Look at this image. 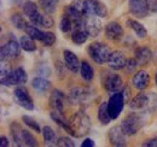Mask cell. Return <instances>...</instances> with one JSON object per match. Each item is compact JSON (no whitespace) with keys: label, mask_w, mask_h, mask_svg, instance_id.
I'll use <instances>...</instances> for the list:
<instances>
[{"label":"cell","mask_w":157,"mask_h":147,"mask_svg":"<svg viewBox=\"0 0 157 147\" xmlns=\"http://www.w3.org/2000/svg\"><path fill=\"white\" fill-rule=\"evenodd\" d=\"M91 130V119L85 112H76L69 118V124L67 131L75 136L81 138L83 135H87Z\"/></svg>","instance_id":"cell-1"},{"label":"cell","mask_w":157,"mask_h":147,"mask_svg":"<svg viewBox=\"0 0 157 147\" xmlns=\"http://www.w3.org/2000/svg\"><path fill=\"white\" fill-rule=\"evenodd\" d=\"M87 52L90 57L98 64H104L109 60V57L111 55V51L108 45L103 42H93L88 46Z\"/></svg>","instance_id":"cell-2"},{"label":"cell","mask_w":157,"mask_h":147,"mask_svg":"<svg viewBox=\"0 0 157 147\" xmlns=\"http://www.w3.org/2000/svg\"><path fill=\"white\" fill-rule=\"evenodd\" d=\"M101 82H103L105 91L109 94H115L117 92H121L123 88V81L117 74L106 73L101 77Z\"/></svg>","instance_id":"cell-3"},{"label":"cell","mask_w":157,"mask_h":147,"mask_svg":"<svg viewBox=\"0 0 157 147\" xmlns=\"http://www.w3.org/2000/svg\"><path fill=\"white\" fill-rule=\"evenodd\" d=\"M143 126V118L137 113H131L123 118L121 123V128L126 133V135H134L140 130Z\"/></svg>","instance_id":"cell-4"},{"label":"cell","mask_w":157,"mask_h":147,"mask_svg":"<svg viewBox=\"0 0 157 147\" xmlns=\"http://www.w3.org/2000/svg\"><path fill=\"white\" fill-rule=\"evenodd\" d=\"M124 94L123 92H117L115 94H111L109 101H108V109H109V113L111 116V119H116L121 111L123 110L124 106Z\"/></svg>","instance_id":"cell-5"},{"label":"cell","mask_w":157,"mask_h":147,"mask_svg":"<svg viewBox=\"0 0 157 147\" xmlns=\"http://www.w3.org/2000/svg\"><path fill=\"white\" fill-rule=\"evenodd\" d=\"M90 98H91V92L88 88H85V87H75V88L70 89L69 95H68V100L73 105L83 104Z\"/></svg>","instance_id":"cell-6"},{"label":"cell","mask_w":157,"mask_h":147,"mask_svg":"<svg viewBox=\"0 0 157 147\" xmlns=\"http://www.w3.org/2000/svg\"><path fill=\"white\" fill-rule=\"evenodd\" d=\"M86 4V16H98L105 18L108 16V9L100 0H85Z\"/></svg>","instance_id":"cell-7"},{"label":"cell","mask_w":157,"mask_h":147,"mask_svg":"<svg viewBox=\"0 0 157 147\" xmlns=\"http://www.w3.org/2000/svg\"><path fill=\"white\" fill-rule=\"evenodd\" d=\"M21 55V45L16 40H10L1 46V60L16 59Z\"/></svg>","instance_id":"cell-8"},{"label":"cell","mask_w":157,"mask_h":147,"mask_svg":"<svg viewBox=\"0 0 157 147\" xmlns=\"http://www.w3.org/2000/svg\"><path fill=\"white\" fill-rule=\"evenodd\" d=\"M13 96H15V100L16 103L22 106L23 109L25 110H33L34 109V103H33V99L32 96L29 95V93L27 91V88L24 87H17L13 92Z\"/></svg>","instance_id":"cell-9"},{"label":"cell","mask_w":157,"mask_h":147,"mask_svg":"<svg viewBox=\"0 0 157 147\" xmlns=\"http://www.w3.org/2000/svg\"><path fill=\"white\" fill-rule=\"evenodd\" d=\"M23 12L25 13V16L29 18V21H30L33 24L40 25L42 13H40L39 9H38V6H36L35 2H33V1H27V2L23 5Z\"/></svg>","instance_id":"cell-10"},{"label":"cell","mask_w":157,"mask_h":147,"mask_svg":"<svg viewBox=\"0 0 157 147\" xmlns=\"http://www.w3.org/2000/svg\"><path fill=\"white\" fill-rule=\"evenodd\" d=\"M109 141L113 146H118V147H122V146H126L127 145V139H126V133L123 131V129L120 127H114L109 130Z\"/></svg>","instance_id":"cell-11"},{"label":"cell","mask_w":157,"mask_h":147,"mask_svg":"<svg viewBox=\"0 0 157 147\" xmlns=\"http://www.w3.org/2000/svg\"><path fill=\"white\" fill-rule=\"evenodd\" d=\"M90 36L87 29H86V25H85V22H78V24L73 28L71 30V40L76 45H82L87 41V39Z\"/></svg>","instance_id":"cell-12"},{"label":"cell","mask_w":157,"mask_h":147,"mask_svg":"<svg viewBox=\"0 0 157 147\" xmlns=\"http://www.w3.org/2000/svg\"><path fill=\"white\" fill-rule=\"evenodd\" d=\"M129 11L137 17H146L149 13L147 0H128Z\"/></svg>","instance_id":"cell-13"},{"label":"cell","mask_w":157,"mask_h":147,"mask_svg":"<svg viewBox=\"0 0 157 147\" xmlns=\"http://www.w3.org/2000/svg\"><path fill=\"white\" fill-rule=\"evenodd\" d=\"M83 22H85V25H86V29H87L90 36L92 37L98 36L99 33L101 32V22L98 18V16L87 15V16H85Z\"/></svg>","instance_id":"cell-14"},{"label":"cell","mask_w":157,"mask_h":147,"mask_svg":"<svg viewBox=\"0 0 157 147\" xmlns=\"http://www.w3.org/2000/svg\"><path fill=\"white\" fill-rule=\"evenodd\" d=\"M27 82V73L23 68H17L12 70L7 80L2 83L4 86H16V85H24Z\"/></svg>","instance_id":"cell-15"},{"label":"cell","mask_w":157,"mask_h":147,"mask_svg":"<svg viewBox=\"0 0 157 147\" xmlns=\"http://www.w3.org/2000/svg\"><path fill=\"white\" fill-rule=\"evenodd\" d=\"M108 64H109L110 69H113V70H121V69H124V66H126V64H127L126 55H123L121 51H114V52H111V55L109 57Z\"/></svg>","instance_id":"cell-16"},{"label":"cell","mask_w":157,"mask_h":147,"mask_svg":"<svg viewBox=\"0 0 157 147\" xmlns=\"http://www.w3.org/2000/svg\"><path fill=\"white\" fill-rule=\"evenodd\" d=\"M63 58H64V63H65V66L71 71V73H78L81 68V63L78 60V55H75L74 52L69 51V50H65L63 52Z\"/></svg>","instance_id":"cell-17"},{"label":"cell","mask_w":157,"mask_h":147,"mask_svg":"<svg viewBox=\"0 0 157 147\" xmlns=\"http://www.w3.org/2000/svg\"><path fill=\"white\" fill-rule=\"evenodd\" d=\"M149 105V94L146 93H138L137 95L129 101V107L133 111H141L146 109Z\"/></svg>","instance_id":"cell-18"},{"label":"cell","mask_w":157,"mask_h":147,"mask_svg":"<svg viewBox=\"0 0 157 147\" xmlns=\"http://www.w3.org/2000/svg\"><path fill=\"white\" fill-rule=\"evenodd\" d=\"M150 85V76H149V73L145 71V70H140L138 71L134 77H133V86L139 89V91H144L149 87Z\"/></svg>","instance_id":"cell-19"},{"label":"cell","mask_w":157,"mask_h":147,"mask_svg":"<svg viewBox=\"0 0 157 147\" xmlns=\"http://www.w3.org/2000/svg\"><path fill=\"white\" fill-rule=\"evenodd\" d=\"M64 105H65V95L58 89H55L50 95V106L52 107V110L63 111Z\"/></svg>","instance_id":"cell-20"},{"label":"cell","mask_w":157,"mask_h":147,"mask_svg":"<svg viewBox=\"0 0 157 147\" xmlns=\"http://www.w3.org/2000/svg\"><path fill=\"white\" fill-rule=\"evenodd\" d=\"M105 35L109 37L110 40H120L123 35V29L121 27V24H118L117 22H110L106 24L105 27Z\"/></svg>","instance_id":"cell-21"},{"label":"cell","mask_w":157,"mask_h":147,"mask_svg":"<svg viewBox=\"0 0 157 147\" xmlns=\"http://www.w3.org/2000/svg\"><path fill=\"white\" fill-rule=\"evenodd\" d=\"M152 58V52L146 46H140L136 50V59L139 65H146Z\"/></svg>","instance_id":"cell-22"},{"label":"cell","mask_w":157,"mask_h":147,"mask_svg":"<svg viewBox=\"0 0 157 147\" xmlns=\"http://www.w3.org/2000/svg\"><path fill=\"white\" fill-rule=\"evenodd\" d=\"M10 130H11V135H12V139H13L15 144L17 146H25L24 141H23V129L21 128L16 122H13L11 124Z\"/></svg>","instance_id":"cell-23"},{"label":"cell","mask_w":157,"mask_h":147,"mask_svg":"<svg viewBox=\"0 0 157 147\" xmlns=\"http://www.w3.org/2000/svg\"><path fill=\"white\" fill-rule=\"evenodd\" d=\"M127 25L132 30H134V33L137 34V36L140 37V39H144V37H146V35H147V32H146L145 27L141 23L137 22L136 19H128L127 21Z\"/></svg>","instance_id":"cell-24"},{"label":"cell","mask_w":157,"mask_h":147,"mask_svg":"<svg viewBox=\"0 0 157 147\" xmlns=\"http://www.w3.org/2000/svg\"><path fill=\"white\" fill-rule=\"evenodd\" d=\"M76 25V23H75V21L71 18L67 12L65 13H63V16H62V18H60V23H59V28H60V30L63 32V33H68V32H70V30H73V28Z\"/></svg>","instance_id":"cell-25"},{"label":"cell","mask_w":157,"mask_h":147,"mask_svg":"<svg viewBox=\"0 0 157 147\" xmlns=\"http://www.w3.org/2000/svg\"><path fill=\"white\" fill-rule=\"evenodd\" d=\"M42 136H44V141L47 146H55L57 145V138H56V134L53 131V129L48 126L44 127L42 129Z\"/></svg>","instance_id":"cell-26"},{"label":"cell","mask_w":157,"mask_h":147,"mask_svg":"<svg viewBox=\"0 0 157 147\" xmlns=\"http://www.w3.org/2000/svg\"><path fill=\"white\" fill-rule=\"evenodd\" d=\"M98 119L99 122L104 126L109 124L111 121V116L109 113V109H108V103H103L100 104V106L98 107Z\"/></svg>","instance_id":"cell-27"},{"label":"cell","mask_w":157,"mask_h":147,"mask_svg":"<svg viewBox=\"0 0 157 147\" xmlns=\"http://www.w3.org/2000/svg\"><path fill=\"white\" fill-rule=\"evenodd\" d=\"M32 86H33L34 89H36V91L40 93L47 92V91L51 88V83H50L47 80L42 78V77H36V78H34V80L32 81Z\"/></svg>","instance_id":"cell-28"},{"label":"cell","mask_w":157,"mask_h":147,"mask_svg":"<svg viewBox=\"0 0 157 147\" xmlns=\"http://www.w3.org/2000/svg\"><path fill=\"white\" fill-rule=\"evenodd\" d=\"M40 7L45 11V13H55L58 6V0H39Z\"/></svg>","instance_id":"cell-29"},{"label":"cell","mask_w":157,"mask_h":147,"mask_svg":"<svg viewBox=\"0 0 157 147\" xmlns=\"http://www.w3.org/2000/svg\"><path fill=\"white\" fill-rule=\"evenodd\" d=\"M51 118L58 124L62 128H64L65 130L68 129V124H69V119L67 121V118L64 117L63 115V111H58V110H52L51 111Z\"/></svg>","instance_id":"cell-30"},{"label":"cell","mask_w":157,"mask_h":147,"mask_svg":"<svg viewBox=\"0 0 157 147\" xmlns=\"http://www.w3.org/2000/svg\"><path fill=\"white\" fill-rule=\"evenodd\" d=\"M80 73H81L82 78L86 80V81H91V80H93V77H94V70L92 69V66L90 65V63L86 62V60H83V62L81 63Z\"/></svg>","instance_id":"cell-31"},{"label":"cell","mask_w":157,"mask_h":147,"mask_svg":"<svg viewBox=\"0 0 157 147\" xmlns=\"http://www.w3.org/2000/svg\"><path fill=\"white\" fill-rule=\"evenodd\" d=\"M21 47L27 51V52H33L36 50V45H35V41L33 37H30L29 35H24V36L21 37Z\"/></svg>","instance_id":"cell-32"},{"label":"cell","mask_w":157,"mask_h":147,"mask_svg":"<svg viewBox=\"0 0 157 147\" xmlns=\"http://www.w3.org/2000/svg\"><path fill=\"white\" fill-rule=\"evenodd\" d=\"M25 33H27V35H29L30 37H33L34 40H39L41 41V39L44 36V32H41L40 29H38L36 27H35V24H27V27H25Z\"/></svg>","instance_id":"cell-33"},{"label":"cell","mask_w":157,"mask_h":147,"mask_svg":"<svg viewBox=\"0 0 157 147\" xmlns=\"http://www.w3.org/2000/svg\"><path fill=\"white\" fill-rule=\"evenodd\" d=\"M12 73V70L10 69L7 60H1V66H0V81L1 85L7 80V77L10 76V74Z\"/></svg>","instance_id":"cell-34"},{"label":"cell","mask_w":157,"mask_h":147,"mask_svg":"<svg viewBox=\"0 0 157 147\" xmlns=\"http://www.w3.org/2000/svg\"><path fill=\"white\" fill-rule=\"evenodd\" d=\"M11 23H12L17 29H21V30H22V29H25V27H27L25 19L23 18L20 13H15V15L11 16Z\"/></svg>","instance_id":"cell-35"},{"label":"cell","mask_w":157,"mask_h":147,"mask_svg":"<svg viewBox=\"0 0 157 147\" xmlns=\"http://www.w3.org/2000/svg\"><path fill=\"white\" fill-rule=\"evenodd\" d=\"M23 141L25 146H38V140L25 129H23Z\"/></svg>","instance_id":"cell-36"},{"label":"cell","mask_w":157,"mask_h":147,"mask_svg":"<svg viewBox=\"0 0 157 147\" xmlns=\"http://www.w3.org/2000/svg\"><path fill=\"white\" fill-rule=\"evenodd\" d=\"M22 119H23V122L25 123V126H28L29 128H32L33 130H35L36 133H40L39 124H38V122H36L34 118H32V117H29V116H23Z\"/></svg>","instance_id":"cell-37"},{"label":"cell","mask_w":157,"mask_h":147,"mask_svg":"<svg viewBox=\"0 0 157 147\" xmlns=\"http://www.w3.org/2000/svg\"><path fill=\"white\" fill-rule=\"evenodd\" d=\"M55 41H56V36L53 33H50V32L44 33V36L41 39V42L44 43V46H47V47L52 46L55 43Z\"/></svg>","instance_id":"cell-38"},{"label":"cell","mask_w":157,"mask_h":147,"mask_svg":"<svg viewBox=\"0 0 157 147\" xmlns=\"http://www.w3.org/2000/svg\"><path fill=\"white\" fill-rule=\"evenodd\" d=\"M157 107V95L155 93H149V105H147V110L149 112H154Z\"/></svg>","instance_id":"cell-39"},{"label":"cell","mask_w":157,"mask_h":147,"mask_svg":"<svg viewBox=\"0 0 157 147\" xmlns=\"http://www.w3.org/2000/svg\"><path fill=\"white\" fill-rule=\"evenodd\" d=\"M56 146L74 147L75 146V144L73 142V140H71V139H69V138H67V136H62V138H59L58 140H57V145H56Z\"/></svg>","instance_id":"cell-40"},{"label":"cell","mask_w":157,"mask_h":147,"mask_svg":"<svg viewBox=\"0 0 157 147\" xmlns=\"http://www.w3.org/2000/svg\"><path fill=\"white\" fill-rule=\"evenodd\" d=\"M138 65L139 64H138L137 59H129V60H127V64H126L124 69H126V71L128 74H133L137 70Z\"/></svg>","instance_id":"cell-41"},{"label":"cell","mask_w":157,"mask_h":147,"mask_svg":"<svg viewBox=\"0 0 157 147\" xmlns=\"http://www.w3.org/2000/svg\"><path fill=\"white\" fill-rule=\"evenodd\" d=\"M40 25H41V27H45V28H51V27L53 25V19H52V17L48 16V13L42 15Z\"/></svg>","instance_id":"cell-42"},{"label":"cell","mask_w":157,"mask_h":147,"mask_svg":"<svg viewBox=\"0 0 157 147\" xmlns=\"http://www.w3.org/2000/svg\"><path fill=\"white\" fill-rule=\"evenodd\" d=\"M147 6L150 12H157V0H147Z\"/></svg>","instance_id":"cell-43"},{"label":"cell","mask_w":157,"mask_h":147,"mask_svg":"<svg viewBox=\"0 0 157 147\" xmlns=\"http://www.w3.org/2000/svg\"><path fill=\"white\" fill-rule=\"evenodd\" d=\"M143 146H145V147H157V138H152V139H150V140H146V141L143 144Z\"/></svg>","instance_id":"cell-44"},{"label":"cell","mask_w":157,"mask_h":147,"mask_svg":"<svg viewBox=\"0 0 157 147\" xmlns=\"http://www.w3.org/2000/svg\"><path fill=\"white\" fill-rule=\"evenodd\" d=\"M94 145H96L94 141L91 140V139H86V140H83V142L81 144V146L82 147H93Z\"/></svg>","instance_id":"cell-45"},{"label":"cell","mask_w":157,"mask_h":147,"mask_svg":"<svg viewBox=\"0 0 157 147\" xmlns=\"http://www.w3.org/2000/svg\"><path fill=\"white\" fill-rule=\"evenodd\" d=\"M0 146L1 147H7L9 146V141L5 136H1V142H0Z\"/></svg>","instance_id":"cell-46"},{"label":"cell","mask_w":157,"mask_h":147,"mask_svg":"<svg viewBox=\"0 0 157 147\" xmlns=\"http://www.w3.org/2000/svg\"><path fill=\"white\" fill-rule=\"evenodd\" d=\"M155 81H156V86H157V73H156V76H155Z\"/></svg>","instance_id":"cell-47"}]
</instances>
